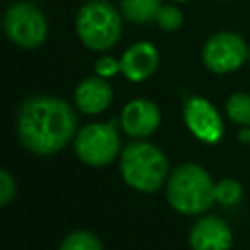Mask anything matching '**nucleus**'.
<instances>
[{
  "label": "nucleus",
  "mask_w": 250,
  "mask_h": 250,
  "mask_svg": "<svg viewBox=\"0 0 250 250\" xmlns=\"http://www.w3.org/2000/svg\"><path fill=\"white\" fill-rule=\"evenodd\" d=\"M76 111L68 102L49 94H33L21 102L16 129L25 150L51 156L76 137Z\"/></svg>",
  "instance_id": "obj_1"
},
{
  "label": "nucleus",
  "mask_w": 250,
  "mask_h": 250,
  "mask_svg": "<svg viewBox=\"0 0 250 250\" xmlns=\"http://www.w3.org/2000/svg\"><path fill=\"white\" fill-rule=\"evenodd\" d=\"M166 197L174 211L182 215H201L217 201L215 182L203 166L186 162L176 166L168 176Z\"/></svg>",
  "instance_id": "obj_2"
},
{
  "label": "nucleus",
  "mask_w": 250,
  "mask_h": 250,
  "mask_svg": "<svg viewBox=\"0 0 250 250\" xmlns=\"http://www.w3.org/2000/svg\"><path fill=\"white\" fill-rule=\"evenodd\" d=\"M119 172L129 188L141 193H152L168 178V158L152 143L133 141L119 154Z\"/></svg>",
  "instance_id": "obj_3"
},
{
  "label": "nucleus",
  "mask_w": 250,
  "mask_h": 250,
  "mask_svg": "<svg viewBox=\"0 0 250 250\" xmlns=\"http://www.w3.org/2000/svg\"><path fill=\"white\" fill-rule=\"evenodd\" d=\"M74 29L82 45L90 51H109L123 31V14L107 0H88L76 14Z\"/></svg>",
  "instance_id": "obj_4"
},
{
  "label": "nucleus",
  "mask_w": 250,
  "mask_h": 250,
  "mask_svg": "<svg viewBox=\"0 0 250 250\" xmlns=\"http://www.w3.org/2000/svg\"><path fill=\"white\" fill-rule=\"evenodd\" d=\"M6 37L20 49H37L45 43L49 23L45 14L31 2H14L4 14Z\"/></svg>",
  "instance_id": "obj_5"
},
{
  "label": "nucleus",
  "mask_w": 250,
  "mask_h": 250,
  "mask_svg": "<svg viewBox=\"0 0 250 250\" xmlns=\"http://www.w3.org/2000/svg\"><path fill=\"white\" fill-rule=\"evenodd\" d=\"M74 152L88 166H105L121 154L119 133L113 123H88L74 137Z\"/></svg>",
  "instance_id": "obj_6"
},
{
  "label": "nucleus",
  "mask_w": 250,
  "mask_h": 250,
  "mask_svg": "<svg viewBox=\"0 0 250 250\" xmlns=\"http://www.w3.org/2000/svg\"><path fill=\"white\" fill-rule=\"evenodd\" d=\"M201 61L211 72L229 74L248 61V45L244 37L234 31H219L203 43Z\"/></svg>",
  "instance_id": "obj_7"
},
{
  "label": "nucleus",
  "mask_w": 250,
  "mask_h": 250,
  "mask_svg": "<svg viewBox=\"0 0 250 250\" xmlns=\"http://www.w3.org/2000/svg\"><path fill=\"white\" fill-rule=\"evenodd\" d=\"M184 121L191 135L207 145L219 143L223 137V119L217 107L201 96H189L184 102Z\"/></svg>",
  "instance_id": "obj_8"
},
{
  "label": "nucleus",
  "mask_w": 250,
  "mask_h": 250,
  "mask_svg": "<svg viewBox=\"0 0 250 250\" xmlns=\"http://www.w3.org/2000/svg\"><path fill=\"white\" fill-rule=\"evenodd\" d=\"M121 129L135 139L152 135L160 125V109L148 98H135L121 109Z\"/></svg>",
  "instance_id": "obj_9"
},
{
  "label": "nucleus",
  "mask_w": 250,
  "mask_h": 250,
  "mask_svg": "<svg viewBox=\"0 0 250 250\" xmlns=\"http://www.w3.org/2000/svg\"><path fill=\"white\" fill-rule=\"evenodd\" d=\"M189 244L191 250H230L232 230L223 219L205 215L191 225Z\"/></svg>",
  "instance_id": "obj_10"
},
{
  "label": "nucleus",
  "mask_w": 250,
  "mask_h": 250,
  "mask_svg": "<svg viewBox=\"0 0 250 250\" xmlns=\"http://www.w3.org/2000/svg\"><path fill=\"white\" fill-rule=\"evenodd\" d=\"M158 49L148 41L133 43L119 59L121 74L131 82H143L150 78L158 68Z\"/></svg>",
  "instance_id": "obj_11"
},
{
  "label": "nucleus",
  "mask_w": 250,
  "mask_h": 250,
  "mask_svg": "<svg viewBox=\"0 0 250 250\" xmlns=\"http://www.w3.org/2000/svg\"><path fill=\"white\" fill-rule=\"evenodd\" d=\"M113 100V88L109 86L107 78L102 76H86L78 82L74 90V104L82 113L96 115L109 107Z\"/></svg>",
  "instance_id": "obj_12"
},
{
  "label": "nucleus",
  "mask_w": 250,
  "mask_h": 250,
  "mask_svg": "<svg viewBox=\"0 0 250 250\" xmlns=\"http://www.w3.org/2000/svg\"><path fill=\"white\" fill-rule=\"evenodd\" d=\"M160 6V0H119V10L123 18L133 23L154 21Z\"/></svg>",
  "instance_id": "obj_13"
},
{
  "label": "nucleus",
  "mask_w": 250,
  "mask_h": 250,
  "mask_svg": "<svg viewBox=\"0 0 250 250\" xmlns=\"http://www.w3.org/2000/svg\"><path fill=\"white\" fill-rule=\"evenodd\" d=\"M225 111L230 121L250 127V94L246 92H234L225 102Z\"/></svg>",
  "instance_id": "obj_14"
},
{
  "label": "nucleus",
  "mask_w": 250,
  "mask_h": 250,
  "mask_svg": "<svg viewBox=\"0 0 250 250\" xmlns=\"http://www.w3.org/2000/svg\"><path fill=\"white\" fill-rule=\"evenodd\" d=\"M59 250H104L100 238L90 230H72L66 234Z\"/></svg>",
  "instance_id": "obj_15"
},
{
  "label": "nucleus",
  "mask_w": 250,
  "mask_h": 250,
  "mask_svg": "<svg viewBox=\"0 0 250 250\" xmlns=\"http://www.w3.org/2000/svg\"><path fill=\"white\" fill-rule=\"evenodd\" d=\"M154 21L162 31H178L184 25V12L174 2L164 4V6H160Z\"/></svg>",
  "instance_id": "obj_16"
},
{
  "label": "nucleus",
  "mask_w": 250,
  "mask_h": 250,
  "mask_svg": "<svg viewBox=\"0 0 250 250\" xmlns=\"http://www.w3.org/2000/svg\"><path fill=\"white\" fill-rule=\"evenodd\" d=\"M242 197V186L234 178H225L215 184V199L223 205H234Z\"/></svg>",
  "instance_id": "obj_17"
},
{
  "label": "nucleus",
  "mask_w": 250,
  "mask_h": 250,
  "mask_svg": "<svg viewBox=\"0 0 250 250\" xmlns=\"http://www.w3.org/2000/svg\"><path fill=\"white\" fill-rule=\"evenodd\" d=\"M94 72L102 78H111V76L121 72V62H119V59H113L109 55H102L94 62Z\"/></svg>",
  "instance_id": "obj_18"
},
{
  "label": "nucleus",
  "mask_w": 250,
  "mask_h": 250,
  "mask_svg": "<svg viewBox=\"0 0 250 250\" xmlns=\"http://www.w3.org/2000/svg\"><path fill=\"white\" fill-rule=\"evenodd\" d=\"M16 178L10 170H0V205L6 207L16 197Z\"/></svg>",
  "instance_id": "obj_19"
},
{
  "label": "nucleus",
  "mask_w": 250,
  "mask_h": 250,
  "mask_svg": "<svg viewBox=\"0 0 250 250\" xmlns=\"http://www.w3.org/2000/svg\"><path fill=\"white\" fill-rule=\"evenodd\" d=\"M238 137H240L242 143H248L250 141V127H242L240 133H238Z\"/></svg>",
  "instance_id": "obj_20"
},
{
  "label": "nucleus",
  "mask_w": 250,
  "mask_h": 250,
  "mask_svg": "<svg viewBox=\"0 0 250 250\" xmlns=\"http://www.w3.org/2000/svg\"><path fill=\"white\" fill-rule=\"evenodd\" d=\"M170 2H174V4H182V2H188V0H170Z\"/></svg>",
  "instance_id": "obj_21"
},
{
  "label": "nucleus",
  "mask_w": 250,
  "mask_h": 250,
  "mask_svg": "<svg viewBox=\"0 0 250 250\" xmlns=\"http://www.w3.org/2000/svg\"><path fill=\"white\" fill-rule=\"evenodd\" d=\"M248 62H250V47H248Z\"/></svg>",
  "instance_id": "obj_22"
},
{
  "label": "nucleus",
  "mask_w": 250,
  "mask_h": 250,
  "mask_svg": "<svg viewBox=\"0 0 250 250\" xmlns=\"http://www.w3.org/2000/svg\"><path fill=\"white\" fill-rule=\"evenodd\" d=\"M217 2H225V0H217Z\"/></svg>",
  "instance_id": "obj_23"
}]
</instances>
